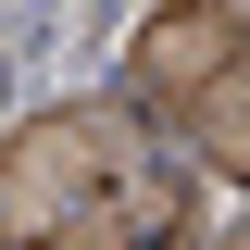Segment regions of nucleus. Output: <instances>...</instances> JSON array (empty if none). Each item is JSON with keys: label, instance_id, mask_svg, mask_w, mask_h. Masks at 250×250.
Returning a JSON list of instances; mask_svg holds the SVG:
<instances>
[{"label": "nucleus", "instance_id": "f257e3e1", "mask_svg": "<svg viewBox=\"0 0 250 250\" xmlns=\"http://www.w3.org/2000/svg\"><path fill=\"white\" fill-rule=\"evenodd\" d=\"M163 175V150L138 138L125 113H38L13 150H0V238H50L62 213H88V200H113V188Z\"/></svg>", "mask_w": 250, "mask_h": 250}, {"label": "nucleus", "instance_id": "f03ea898", "mask_svg": "<svg viewBox=\"0 0 250 250\" xmlns=\"http://www.w3.org/2000/svg\"><path fill=\"white\" fill-rule=\"evenodd\" d=\"M238 62V0H163L150 25H138V100H163L175 113L200 75H225Z\"/></svg>", "mask_w": 250, "mask_h": 250}, {"label": "nucleus", "instance_id": "7ed1b4c3", "mask_svg": "<svg viewBox=\"0 0 250 250\" xmlns=\"http://www.w3.org/2000/svg\"><path fill=\"white\" fill-rule=\"evenodd\" d=\"M175 113H188V150L213 163V175H238V163H250V125H238V62H225V75H200Z\"/></svg>", "mask_w": 250, "mask_h": 250}]
</instances>
